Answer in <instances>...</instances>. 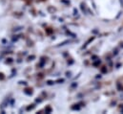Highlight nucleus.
I'll return each mask as SVG.
<instances>
[{
	"label": "nucleus",
	"instance_id": "f257e3e1",
	"mask_svg": "<svg viewBox=\"0 0 123 114\" xmlns=\"http://www.w3.org/2000/svg\"><path fill=\"white\" fill-rule=\"evenodd\" d=\"M66 76H67V77H71V72H67V73H66Z\"/></svg>",
	"mask_w": 123,
	"mask_h": 114
}]
</instances>
